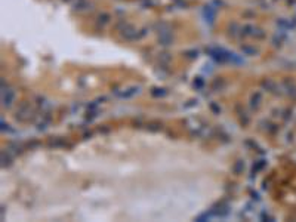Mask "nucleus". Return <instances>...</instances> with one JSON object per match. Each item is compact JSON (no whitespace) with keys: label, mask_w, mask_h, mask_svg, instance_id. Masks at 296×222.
<instances>
[{"label":"nucleus","mask_w":296,"mask_h":222,"mask_svg":"<svg viewBox=\"0 0 296 222\" xmlns=\"http://www.w3.org/2000/svg\"><path fill=\"white\" fill-rule=\"evenodd\" d=\"M3 90H2V104H3V107H11L13 102V99H15V92H13L12 89H9V87H2Z\"/></svg>","instance_id":"obj_1"},{"label":"nucleus","mask_w":296,"mask_h":222,"mask_svg":"<svg viewBox=\"0 0 296 222\" xmlns=\"http://www.w3.org/2000/svg\"><path fill=\"white\" fill-rule=\"evenodd\" d=\"M203 13H204V18H206V21L209 19V22L212 24L213 22V19H215V7L213 6H204V11H203Z\"/></svg>","instance_id":"obj_2"},{"label":"nucleus","mask_w":296,"mask_h":222,"mask_svg":"<svg viewBox=\"0 0 296 222\" xmlns=\"http://www.w3.org/2000/svg\"><path fill=\"white\" fill-rule=\"evenodd\" d=\"M110 19H111V16L108 15V13H101V15L98 16V24L101 25V27H104L105 24L110 22Z\"/></svg>","instance_id":"obj_3"},{"label":"nucleus","mask_w":296,"mask_h":222,"mask_svg":"<svg viewBox=\"0 0 296 222\" xmlns=\"http://www.w3.org/2000/svg\"><path fill=\"white\" fill-rule=\"evenodd\" d=\"M243 169H244V161L243 160H237V163L234 164V173L235 175H240L241 172H243Z\"/></svg>","instance_id":"obj_4"},{"label":"nucleus","mask_w":296,"mask_h":222,"mask_svg":"<svg viewBox=\"0 0 296 222\" xmlns=\"http://www.w3.org/2000/svg\"><path fill=\"white\" fill-rule=\"evenodd\" d=\"M259 101H261V95H259V93L253 95L252 98H250V107H252V108H258Z\"/></svg>","instance_id":"obj_5"},{"label":"nucleus","mask_w":296,"mask_h":222,"mask_svg":"<svg viewBox=\"0 0 296 222\" xmlns=\"http://www.w3.org/2000/svg\"><path fill=\"white\" fill-rule=\"evenodd\" d=\"M253 30H255V27H252V25H244V27L241 28V34H243V36H252Z\"/></svg>","instance_id":"obj_6"},{"label":"nucleus","mask_w":296,"mask_h":222,"mask_svg":"<svg viewBox=\"0 0 296 222\" xmlns=\"http://www.w3.org/2000/svg\"><path fill=\"white\" fill-rule=\"evenodd\" d=\"M11 163H12V160H11V157L7 154H5V151L2 153V166L6 167V166H11Z\"/></svg>","instance_id":"obj_7"},{"label":"nucleus","mask_w":296,"mask_h":222,"mask_svg":"<svg viewBox=\"0 0 296 222\" xmlns=\"http://www.w3.org/2000/svg\"><path fill=\"white\" fill-rule=\"evenodd\" d=\"M166 93H167L166 89H161V87L160 89H159V87H154V89L151 90V95H153V96H164Z\"/></svg>","instance_id":"obj_8"},{"label":"nucleus","mask_w":296,"mask_h":222,"mask_svg":"<svg viewBox=\"0 0 296 222\" xmlns=\"http://www.w3.org/2000/svg\"><path fill=\"white\" fill-rule=\"evenodd\" d=\"M241 50H243L246 55H255V53H256L255 48H252V46H247V44H243V46H241Z\"/></svg>","instance_id":"obj_9"},{"label":"nucleus","mask_w":296,"mask_h":222,"mask_svg":"<svg viewBox=\"0 0 296 222\" xmlns=\"http://www.w3.org/2000/svg\"><path fill=\"white\" fill-rule=\"evenodd\" d=\"M138 87H130V89H127L126 92L122 93V96H124V98H129V96H132V95H135V93H138Z\"/></svg>","instance_id":"obj_10"},{"label":"nucleus","mask_w":296,"mask_h":222,"mask_svg":"<svg viewBox=\"0 0 296 222\" xmlns=\"http://www.w3.org/2000/svg\"><path fill=\"white\" fill-rule=\"evenodd\" d=\"M87 6H89V3H87V2H85V0H80L79 3H76V6H74V7H76L77 11H83V9H86Z\"/></svg>","instance_id":"obj_11"},{"label":"nucleus","mask_w":296,"mask_h":222,"mask_svg":"<svg viewBox=\"0 0 296 222\" xmlns=\"http://www.w3.org/2000/svg\"><path fill=\"white\" fill-rule=\"evenodd\" d=\"M50 145H53V147H58V145H67V144L62 141L61 138H55V139H52V141H50Z\"/></svg>","instance_id":"obj_12"},{"label":"nucleus","mask_w":296,"mask_h":222,"mask_svg":"<svg viewBox=\"0 0 296 222\" xmlns=\"http://www.w3.org/2000/svg\"><path fill=\"white\" fill-rule=\"evenodd\" d=\"M240 120H241V123H243V126H246V124L249 123V117L246 116V113H244V111H241V113H240Z\"/></svg>","instance_id":"obj_13"},{"label":"nucleus","mask_w":296,"mask_h":222,"mask_svg":"<svg viewBox=\"0 0 296 222\" xmlns=\"http://www.w3.org/2000/svg\"><path fill=\"white\" fill-rule=\"evenodd\" d=\"M185 55L192 59V58H197V56H198V52H197V50H194V49H192V50H187V52H185Z\"/></svg>","instance_id":"obj_14"},{"label":"nucleus","mask_w":296,"mask_h":222,"mask_svg":"<svg viewBox=\"0 0 296 222\" xmlns=\"http://www.w3.org/2000/svg\"><path fill=\"white\" fill-rule=\"evenodd\" d=\"M148 129H150V130H160L161 129V124L160 123H150V124H148Z\"/></svg>","instance_id":"obj_15"},{"label":"nucleus","mask_w":296,"mask_h":222,"mask_svg":"<svg viewBox=\"0 0 296 222\" xmlns=\"http://www.w3.org/2000/svg\"><path fill=\"white\" fill-rule=\"evenodd\" d=\"M252 36H253V37H258V39H264V36H265V34L262 33V30H256V28H255V30H253V34H252Z\"/></svg>","instance_id":"obj_16"},{"label":"nucleus","mask_w":296,"mask_h":222,"mask_svg":"<svg viewBox=\"0 0 296 222\" xmlns=\"http://www.w3.org/2000/svg\"><path fill=\"white\" fill-rule=\"evenodd\" d=\"M210 108H212V111H213L215 114H219V111H221V108H219L215 102H212V104H210Z\"/></svg>","instance_id":"obj_17"},{"label":"nucleus","mask_w":296,"mask_h":222,"mask_svg":"<svg viewBox=\"0 0 296 222\" xmlns=\"http://www.w3.org/2000/svg\"><path fill=\"white\" fill-rule=\"evenodd\" d=\"M194 86H197V87H201V86H203V80H201V79H200V77H198L197 80L194 81Z\"/></svg>","instance_id":"obj_18"}]
</instances>
